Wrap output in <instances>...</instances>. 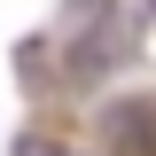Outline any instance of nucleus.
I'll list each match as a JSON object with an SVG mask.
<instances>
[{
    "label": "nucleus",
    "mask_w": 156,
    "mask_h": 156,
    "mask_svg": "<svg viewBox=\"0 0 156 156\" xmlns=\"http://www.w3.org/2000/svg\"><path fill=\"white\" fill-rule=\"evenodd\" d=\"M16 156H62V148H55V140H39V133H23V140H16Z\"/></svg>",
    "instance_id": "nucleus-1"
},
{
    "label": "nucleus",
    "mask_w": 156,
    "mask_h": 156,
    "mask_svg": "<svg viewBox=\"0 0 156 156\" xmlns=\"http://www.w3.org/2000/svg\"><path fill=\"white\" fill-rule=\"evenodd\" d=\"M148 8H156V0H148Z\"/></svg>",
    "instance_id": "nucleus-2"
}]
</instances>
